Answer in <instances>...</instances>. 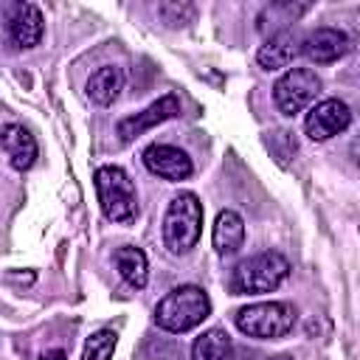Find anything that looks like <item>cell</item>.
I'll list each match as a JSON object with an SVG mask.
<instances>
[{
  "label": "cell",
  "instance_id": "cell-1",
  "mask_svg": "<svg viewBox=\"0 0 360 360\" xmlns=\"http://www.w3.org/2000/svg\"><path fill=\"white\" fill-rule=\"evenodd\" d=\"M208 315H211V298L197 284L174 287L155 307V323L172 335H183V332L200 326Z\"/></svg>",
  "mask_w": 360,
  "mask_h": 360
},
{
  "label": "cell",
  "instance_id": "cell-2",
  "mask_svg": "<svg viewBox=\"0 0 360 360\" xmlns=\"http://www.w3.org/2000/svg\"><path fill=\"white\" fill-rule=\"evenodd\" d=\"M290 276V262L278 250H264L256 256L242 259L231 276H228V290L231 295H259V292H273L284 284Z\"/></svg>",
  "mask_w": 360,
  "mask_h": 360
},
{
  "label": "cell",
  "instance_id": "cell-3",
  "mask_svg": "<svg viewBox=\"0 0 360 360\" xmlns=\"http://www.w3.org/2000/svg\"><path fill=\"white\" fill-rule=\"evenodd\" d=\"M202 233V202L194 191H180L172 197L163 214V248L172 256L188 253Z\"/></svg>",
  "mask_w": 360,
  "mask_h": 360
},
{
  "label": "cell",
  "instance_id": "cell-4",
  "mask_svg": "<svg viewBox=\"0 0 360 360\" xmlns=\"http://www.w3.org/2000/svg\"><path fill=\"white\" fill-rule=\"evenodd\" d=\"M233 323L242 335L256 340H278L292 332L295 309L287 301H259L233 312Z\"/></svg>",
  "mask_w": 360,
  "mask_h": 360
},
{
  "label": "cell",
  "instance_id": "cell-5",
  "mask_svg": "<svg viewBox=\"0 0 360 360\" xmlns=\"http://www.w3.org/2000/svg\"><path fill=\"white\" fill-rule=\"evenodd\" d=\"M93 180H96L98 205L107 219L132 222L138 217V191L121 166H98Z\"/></svg>",
  "mask_w": 360,
  "mask_h": 360
},
{
  "label": "cell",
  "instance_id": "cell-6",
  "mask_svg": "<svg viewBox=\"0 0 360 360\" xmlns=\"http://www.w3.org/2000/svg\"><path fill=\"white\" fill-rule=\"evenodd\" d=\"M318 93H321V79L309 68H290L273 84V101H276L278 112L287 118L304 112L315 101Z\"/></svg>",
  "mask_w": 360,
  "mask_h": 360
},
{
  "label": "cell",
  "instance_id": "cell-7",
  "mask_svg": "<svg viewBox=\"0 0 360 360\" xmlns=\"http://www.w3.org/2000/svg\"><path fill=\"white\" fill-rule=\"evenodd\" d=\"M352 124V110L340 98H323L315 107H309L304 118V132L309 141H329L332 135L343 132Z\"/></svg>",
  "mask_w": 360,
  "mask_h": 360
},
{
  "label": "cell",
  "instance_id": "cell-8",
  "mask_svg": "<svg viewBox=\"0 0 360 360\" xmlns=\"http://www.w3.org/2000/svg\"><path fill=\"white\" fill-rule=\"evenodd\" d=\"M177 112H180V98H177L174 93H166V96H160L158 101H152L146 110L121 118L118 127H115V132H118V138H121L124 143H129V141H135L138 135H143L146 129H152V127H158V124L174 118Z\"/></svg>",
  "mask_w": 360,
  "mask_h": 360
},
{
  "label": "cell",
  "instance_id": "cell-9",
  "mask_svg": "<svg viewBox=\"0 0 360 360\" xmlns=\"http://www.w3.org/2000/svg\"><path fill=\"white\" fill-rule=\"evenodd\" d=\"M143 166L152 174H158L163 180H172V183L186 180L194 172L191 158L183 149L172 146V143H152V146H146L143 149Z\"/></svg>",
  "mask_w": 360,
  "mask_h": 360
},
{
  "label": "cell",
  "instance_id": "cell-10",
  "mask_svg": "<svg viewBox=\"0 0 360 360\" xmlns=\"http://www.w3.org/2000/svg\"><path fill=\"white\" fill-rule=\"evenodd\" d=\"M6 31H8L11 45L20 48V51L39 45L42 31H45V20H42L39 6H34V3H14L11 14H8V22H6Z\"/></svg>",
  "mask_w": 360,
  "mask_h": 360
},
{
  "label": "cell",
  "instance_id": "cell-11",
  "mask_svg": "<svg viewBox=\"0 0 360 360\" xmlns=\"http://www.w3.org/2000/svg\"><path fill=\"white\" fill-rule=\"evenodd\" d=\"M349 37L338 28H315L312 34H307L301 39V53L307 59H312L315 65H329L338 62L340 56L349 53Z\"/></svg>",
  "mask_w": 360,
  "mask_h": 360
},
{
  "label": "cell",
  "instance_id": "cell-12",
  "mask_svg": "<svg viewBox=\"0 0 360 360\" xmlns=\"http://www.w3.org/2000/svg\"><path fill=\"white\" fill-rule=\"evenodd\" d=\"M298 51H301V39L295 37V31L284 28V31L270 34V39L259 48L256 62H259L264 70H281V68H287V65L295 59Z\"/></svg>",
  "mask_w": 360,
  "mask_h": 360
},
{
  "label": "cell",
  "instance_id": "cell-13",
  "mask_svg": "<svg viewBox=\"0 0 360 360\" xmlns=\"http://www.w3.org/2000/svg\"><path fill=\"white\" fill-rule=\"evenodd\" d=\"M3 149L17 172H28L37 160V141L22 124H6L3 127Z\"/></svg>",
  "mask_w": 360,
  "mask_h": 360
},
{
  "label": "cell",
  "instance_id": "cell-14",
  "mask_svg": "<svg viewBox=\"0 0 360 360\" xmlns=\"http://www.w3.org/2000/svg\"><path fill=\"white\" fill-rule=\"evenodd\" d=\"M211 242H214V250L219 256H233L245 245V219L231 208L219 211L217 219H214Z\"/></svg>",
  "mask_w": 360,
  "mask_h": 360
},
{
  "label": "cell",
  "instance_id": "cell-15",
  "mask_svg": "<svg viewBox=\"0 0 360 360\" xmlns=\"http://www.w3.org/2000/svg\"><path fill=\"white\" fill-rule=\"evenodd\" d=\"M121 90H124V73L115 65H104L87 79V96L98 107H110L121 96Z\"/></svg>",
  "mask_w": 360,
  "mask_h": 360
},
{
  "label": "cell",
  "instance_id": "cell-16",
  "mask_svg": "<svg viewBox=\"0 0 360 360\" xmlns=\"http://www.w3.org/2000/svg\"><path fill=\"white\" fill-rule=\"evenodd\" d=\"M115 267H118L121 278L129 287H135V290L146 287V281H149V262H146V253L141 248H132V245L118 248L115 250Z\"/></svg>",
  "mask_w": 360,
  "mask_h": 360
},
{
  "label": "cell",
  "instance_id": "cell-17",
  "mask_svg": "<svg viewBox=\"0 0 360 360\" xmlns=\"http://www.w3.org/2000/svg\"><path fill=\"white\" fill-rule=\"evenodd\" d=\"M191 360H233V343L225 329L202 332L191 346Z\"/></svg>",
  "mask_w": 360,
  "mask_h": 360
},
{
  "label": "cell",
  "instance_id": "cell-18",
  "mask_svg": "<svg viewBox=\"0 0 360 360\" xmlns=\"http://www.w3.org/2000/svg\"><path fill=\"white\" fill-rule=\"evenodd\" d=\"M115 343H118V335L112 329H98V332H93L87 338L84 352H82V360H112Z\"/></svg>",
  "mask_w": 360,
  "mask_h": 360
},
{
  "label": "cell",
  "instance_id": "cell-19",
  "mask_svg": "<svg viewBox=\"0 0 360 360\" xmlns=\"http://www.w3.org/2000/svg\"><path fill=\"white\" fill-rule=\"evenodd\" d=\"M307 11V6H292V3H273V6H267L264 11H262V17H259V25H264L267 20L270 22H276L273 28H281V25H287V22H292L295 17H301ZM284 31V28H281Z\"/></svg>",
  "mask_w": 360,
  "mask_h": 360
},
{
  "label": "cell",
  "instance_id": "cell-20",
  "mask_svg": "<svg viewBox=\"0 0 360 360\" xmlns=\"http://www.w3.org/2000/svg\"><path fill=\"white\" fill-rule=\"evenodd\" d=\"M158 14L169 22V25H186V22H191L194 20V6H188V3H160L158 6Z\"/></svg>",
  "mask_w": 360,
  "mask_h": 360
},
{
  "label": "cell",
  "instance_id": "cell-21",
  "mask_svg": "<svg viewBox=\"0 0 360 360\" xmlns=\"http://www.w3.org/2000/svg\"><path fill=\"white\" fill-rule=\"evenodd\" d=\"M42 360H65V352L62 349H51V352L42 354Z\"/></svg>",
  "mask_w": 360,
  "mask_h": 360
},
{
  "label": "cell",
  "instance_id": "cell-22",
  "mask_svg": "<svg viewBox=\"0 0 360 360\" xmlns=\"http://www.w3.org/2000/svg\"><path fill=\"white\" fill-rule=\"evenodd\" d=\"M352 158L357 160V166H360V135L354 138V143H352Z\"/></svg>",
  "mask_w": 360,
  "mask_h": 360
},
{
  "label": "cell",
  "instance_id": "cell-23",
  "mask_svg": "<svg viewBox=\"0 0 360 360\" xmlns=\"http://www.w3.org/2000/svg\"><path fill=\"white\" fill-rule=\"evenodd\" d=\"M270 360H295V357H290V354H278V357H270Z\"/></svg>",
  "mask_w": 360,
  "mask_h": 360
}]
</instances>
